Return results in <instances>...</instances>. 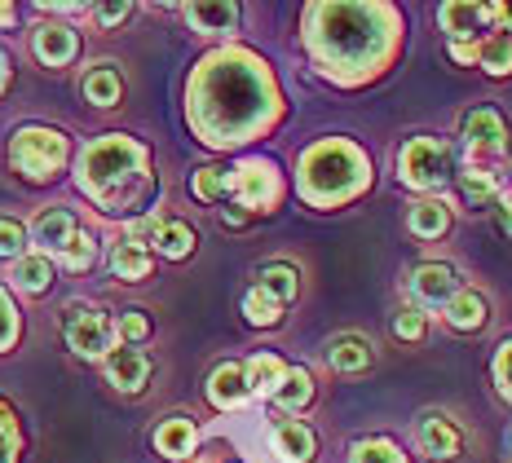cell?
<instances>
[{
	"mask_svg": "<svg viewBox=\"0 0 512 463\" xmlns=\"http://www.w3.org/2000/svg\"><path fill=\"white\" fill-rule=\"evenodd\" d=\"M455 292H460V274H455V265L429 261V265L415 269V296H420L424 305H451Z\"/></svg>",
	"mask_w": 512,
	"mask_h": 463,
	"instance_id": "obj_12",
	"label": "cell"
},
{
	"mask_svg": "<svg viewBox=\"0 0 512 463\" xmlns=\"http://www.w3.org/2000/svg\"><path fill=\"white\" fill-rule=\"evenodd\" d=\"M504 225H508V230H512V203H508V208H504Z\"/></svg>",
	"mask_w": 512,
	"mask_h": 463,
	"instance_id": "obj_44",
	"label": "cell"
},
{
	"mask_svg": "<svg viewBox=\"0 0 512 463\" xmlns=\"http://www.w3.org/2000/svg\"><path fill=\"white\" fill-rule=\"evenodd\" d=\"M349 459H354V463H407V459H402V450L393 446V441H384V437L358 441L354 455H349Z\"/></svg>",
	"mask_w": 512,
	"mask_h": 463,
	"instance_id": "obj_33",
	"label": "cell"
},
{
	"mask_svg": "<svg viewBox=\"0 0 512 463\" xmlns=\"http://www.w3.org/2000/svg\"><path fill=\"white\" fill-rule=\"evenodd\" d=\"M195 195L204 203H217L230 195V172L226 168H199L195 172Z\"/></svg>",
	"mask_w": 512,
	"mask_h": 463,
	"instance_id": "obj_32",
	"label": "cell"
},
{
	"mask_svg": "<svg viewBox=\"0 0 512 463\" xmlns=\"http://www.w3.org/2000/svg\"><path fill=\"white\" fill-rule=\"evenodd\" d=\"M451 230V212L442 208V203H415L411 208V234H420V239H437V234Z\"/></svg>",
	"mask_w": 512,
	"mask_h": 463,
	"instance_id": "obj_27",
	"label": "cell"
},
{
	"mask_svg": "<svg viewBox=\"0 0 512 463\" xmlns=\"http://www.w3.org/2000/svg\"><path fill=\"white\" fill-rule=\"evenodd\" d=\"M287 366L279 358H270V353H261V358L248 362V371H243V380H248V393H274L283 384Z\"/></svg>",
	"mask_w": 512,
	"mask_h": 463,
	"instance_id": "obj_24",
	"label": "cell"
},
{
	"mask_svg": "<svg viewBox=\"0 0 512 463\" xmlns=\"http://www.w3.org/2000/svg\"><path fill=\"white\" fill-rule=\"evenodd\" d=\"M93 256H98V243H93V234H71V243L62 247V265L67 269H89Z\"/></svg>",
	"mask_w": 512,
	"mask_h": 463,
	"instance_id": "obj_34",
	"label": "cell"
},
{
	"mask_svg": "<svg viewBox=\"0 0 512 463\" xmlns=\"http://www.w3.org/2000/svg\"><path fill=\"white\" fill-rule=\"evenodd\" d=\"M9 159H14V168L23 172L27 181H49L53 172L67 164V137L58 133V128H18L14 133V146H9Z\"/></svg>",
	"mask_w": 512,
	"mask_h": 463,
	"instance_id": "obj_5",
	"label": "cell"
},
{
	"mask_svg": "<svg viewBox=\"0 0 512 463\" xmlns=\"http://www.w3.org/2000/svg\"><path fill=\"white\" fill-rule=\"evenodd\" d=\"M398 18L384 5H314L309 9V49L318 67L336 80L376 75L393 58Z\"/></svg>",
	"mask_w": 512,
	"mask_h": 463,
	"instance_id": "obj_2",
	"label": "cell"
},
{
	"mask_svg": "<svg viewBox=\"0 0 512 463\" xmlns=\"http://www.w3.org/2000/svg\"><path fill=\"white\" fill-rule=\"evenodd\" d=\"M477 49H482V45H468V40H455V45H451V58H455V62H477Z\"/></svg>",
	"mask_w": 512,
	"mask_h": 463,
	"instance_id": "obj_42",
	"label": "cell"
},
{
	"mask_svg": "<svg viewBox=\"0 0 512 463\" xmlns=\"http://www.w3.org/2000/svg\"><path fill=\"white\" fill-rule=\"evenodd\" d=\"M270 446L283 463H309L314 459V433L296 419H274V433H270Z\"/></svg>",
	"mask_w": 512,
	"mask_h": 463,
	"instance_id": "obj_13",
	"label": "cell"
},
{
	"mask_svg": "<svg viewBox=\"0 0 512 463\" xmlns=\"http://www.w3.org/2000/svg\"><path fill=\"white\" fill-rule=\"evenodd\" d=\"M460 190H464V199H473V203H490V199H495V177L482 172V168H468L464 181H460Z\"/></svg>",
	"mask_w": 512,
	"mask_h": 463,
	"instance_id": "obj_35",
	"label": "cell"
},
{
	"mask_svg": "<svg viewBox=\"0 0 512 463\" xmlns=\"http://www.w3.org/2000/svg\"><path fill=\"white\" fill-rule=\"evenodd\" d=\"M208 397H212V406H221V411H234V406H243L248 402V380H243V366H217L212 371V380H208Z\"/></svg>",
	"mask_w": 512,
	"mask_h": 463,
	"instance_id": "obj_15",
	"label": "cell"
},
{
	"mask_svg": "<svg viewBox=\"0 0 512 463\" xmlns=\"http://www.w3.org/2000/svg\"><path fill=\"white\" fill-rule=\"evenodd\" d=\"M18 336V314H14V305H9V296L0 292V349H9Z\"/></svg>",
	"mask_w": 512,
	"mask_h": 463,
	"instance_id": "obj_39",
	"label": "cell"
},
{
	"mask_svg": "<svg viewBox=\"0 0 512 463\" xmlns=\"http://www.w3.org/2000/svg\"><path fill=\"white\" fill-rule=\"evenodd\" d=\"M23 243H27L23 225H18V221H0V256H18V252H23Z\"/></svg>",
	"mask_w": 512,
	"mask_h": 463,
	"instance_id": "obj_38",
	"label": "cell"
},
{
	"mask_svg": "<svg viewBox=\"0 0 512 463\" xmlns=\"http://www.w3.org/2000/svg\"><path fill=\"white\" fill-rule=\"evenodd\" d=\"M477 62L490 75H512V40L508 36H490L482 49H477Z\"/></svg>",
	"mask_w": 512,
	"mask_h": 463,
	"instance_id": "obj_30",
	"label": "cell"
},
{
	"mask_svg": "<svg viewBox=\"0 0 512 463\" xmlns=\"http://www.w3.org/2000/svg\"><path fill=\"white\" fill-rule=\"evenodd\" d=\"M186 18L199 31H230L234 18H239V9H234V5H190Z\"/></svg>",
	"mask_w": 512,
	"mask_h": 463,
	"instance_id": "obj_29",
	"label": "cell"
},
{
	"mask_svg": "<svg viewBox=\"0 0 512 463\" xmlns=\"http://www.w3.org/2000/svg\"><path fill=\"white\" fill-rule=\"evenodd\" d=\"M93 14H98V23H102V27H115V23H124V18L133 14V5H98Z\"/></svg>",
	"mask_w": 512,
	"mask_h": 463,
	"instance_id": "obj_41",
	"label": "cell"
},
{
	"mask_svg": "<svg viewBox=\"0 0 512 463\" xmlns=\"http://www.w3.org/2000/svg\"><path fill=\"white\" fill-rule=\"evenodd\" d=\"M164 256H173V261H181V256L195 252V230H190L186 221H159L155 239H151Z\"/></svg>",
	"mask_w": 512,
	"mask_h": 463,
	"instance_id": "obj_23",
	"label": "cell"
},
{
	"mask_svg": "<svg viewBox=\"0 0 512 463\" xmlns=\"http://www.w3.org/2000/svg\"><path fill=\"white\" fill-rule=\"evenodd\" d=\"M309 397H314V380H309V371H287L283 384L274 389V402H279L283 411H301V406H309Z\"/></svg>",
	"mask_w": 512,
	"mask_h": 463,
	"instance_id": "obj_26",
	"label": "cell"
},
{
	"mask_svg": "<svg viewBox=\"0 0 512 463\" xmlns=\"http://www.w3.org/2000/svg\"><path fill=\"white\" fill-rule=\"evenodd\" d=\"M464 137L473 150H490V155L508 150V124H504V115L490 111V106H477V111L464 115Z\"/></svg>",
	"mask_w": 512,
	"mask_h": 463,
	"instance_id": "obj_11",
	"label": "cell"
},
{
	"mask_svg": "<svg viewBox=\"0 0 512 463\" xmlns=\"http://www.w3.org/2000/svg\"><path fill=\"white\" fill-rule=\"evenodd\" d=\"M446 322H451L455 331H482L486 322H490V305H486V296L482 292H455V300L446 305Z\"/></svg>",
	"mask_w": 512,
	"mask_h": 463,
	"instance_id": "obj_16",
	"label": "cell"
},
{
	"mask_svg": "<svg viewBox=\"0 0 512 463\" xmlns=\"http://www.w3.org/2000/svg\"><path fill=\"white\" fill-rule=\"evenodd\" d=\"M106 375H111L115 389L137 393V389H146V380H151V358H146L142 349H133V344H120V349L106 353Z\"/></svg>",
	"mask_w": 512,
	"mask_h": 463,
	"instance_id": "obj_9",
	"label": "cell"
},
{
	"mask_svg": "<svg viewBox=\"0 0 512 463\" xmlns=\"http://www.w3.org/2000/svg\"><path fill=\"white\" fill-rule=\"evenodd\" d=\"M146 172V150L133 142V137H102L84 150L80 159V186L89 190L93 199L115 203L128 195L137 177Z\"/></svg>",
	"mask_w": 512,
	"mask_h": 463,
	"instance_id": "obj_4",
	"label": "cell"
},
{
	"mask_svg": "<svg viewBox=\"0 0 512 463\" xmlns=\"http://www.w3.org/2000/svg\"><path fill=\"white\" fill-rule=\"evenodd\" d=\"M243 314H248V322H256V327H274L279 314H283V305L274 296H265L261 287H252L248 300H243Z\"/></svg>",
	"mask_w": 512,
	"mask_h": 463,
	"instance_id": "obj_31",
	"label": "cell"
},
{
	"mask_svg": "<svg viewBox=\"0 0 512 463\" xmlns=\"http://www.w3.org/2000/svg\"><path fill=\"white\" fill-rule=\"evenodd\" d=\"M256 287H261L265 296H274L279 305H287V300H296V269L292 265H265Z\"/></svg>",
	"mask_w": 512,
	"mask_h": 463,
	"instance_id": "obj_28",
	"label": "cell"
},
{
	"mask_svg": "<svg viewBox=\"0 0 512 463\" xmlns=\"http://www.w3.org/2000/svg\"><path fill=\"white\" fill-rule=\"evenodd\" d=\"M111 269H115V278H124V283H142V278L151 274V252L124 239V243H115V252H111Z\"/></svg>",
	"mask_w": 512,
	"mask_h": 463,
	"instance_id": "obj_21",
	"label": "cell"
},
{
	"mask_svg": "<svg viewBox=\"0 0 512 463\" xmlns=\"http://www.w3.org/2000/svg\"><path fill=\"white\" fill-rule=\"evenodd\" d=\"M53 283V265H49V256L45 252H36V256H18L14 261V287H23V292H45V287Z\"/></svg>",
	"mask_w": 512,
	"mask_h": 463,
	"instance_id": "obj_22",
	"label": "cell"
},
{
	"mask_svg": "<svg viewBox=\"0 0 512 463\" xmlns=\"http://www.w3.org/2000/svg\"><path fill=\"white\" fill-rule=\"evenodd\" d=\"M495 384H499V393L512 402V340L499 344V353H495Z\"/></svg>",
	"mask_w": 512,
	"mask_h": 463,
	"instance_id": "obj_37",
	"label": "cell"
},
{
	"mask_svg": "<svg viewBox=\"0 0 512 463\" xmlns=\"http://www.w3.org/2000/svg\"><path fill=\"white\" fill-rule=\"evenodd\" d=\"M274 84L265 67L248 53H217L195 75L190 89V120L212 146L248 142L274 120Z\"/></svg>",
	"mask_w": 512,
	"mask_h": 463,
	"instance_id": "obj_1",
	"label": "cell"
},
{
	"mask_svg": "<svg viewBox=\"0 0 512 463\" xmlns=\"http://www.w3.org/2000/svg\"><path fill=\"white\" fill-rule=\"evenodd\" d=\"M362 186H371V159L349 142H318L301 159V195L318 208L354 199Z\"/></svg>",
	"mask_w": 512,
	"mask_h": 463,
	"instance_id": "obj_3",
	"label": "cell"
},
{
	"mask_svg": "<svg viewBox=\"0 0 512 463\" xmlns=\"http://www.w3.org/2000/svg\"><path fill=\"white\" fill-rule=\"evenodd\" d=\"M62 336H67V344L80 353V358H102L106 349H111V322H106L98 309L89 305H71L67 318H62Z\"/></svg>",
	"mask_w": 512,
	"mask_h": 463,
	"instance_id": "obj_7",
	"label": "cell"
},
{
	"mask_svg": "<svg viewBox=\"0 0 512 463\" xmlns=\"http://www.w3.org/2000/svg\"><path fill=\"white\" fill-rule=\"evenodd\" d=\"M146 331H151V322L137 314V309H128V314L120 318V336L124 340H146Z\"/></svg>",
	"mask_w": 512,
	"mask_h": 463,
	"instance_id": "obj_40",
	"label": "cell"
},
{
	"mask_svg": "<svg viewBox=\"0 0 512 463\" xmlns=\"http://www.w3.org/2000/svg\"><path fill=\"white\" fill-rule=\"evenodd\" d=\"M499 18H508V5H442V27L451 40H468L473 31L499 23Z\"/></svg>",
	"mask_w": 512,
	"mask_h": 463,
	"instance_id": "obj_10",
	"label": "cell"
},
{
	"mask_svg": "<svg viewBox=\"0 0 512 463\" xmlns=\"http://www.w3.org/2000/svg\"><path fill=\"white\" fill-rule=\"evenodd\" d=\"M36 58L49 62V67L71 62V58H76V31H71V27H40L36 31Z\"/></svg>",
	"mask_w": 512,
	"mask_h": 463,
	"instance_id": "obj_17",
	"label": "cell"
},
{
	"mask_svg": "<svg viewBox=\"0 0 512 463\" xmlns=\"http://www.w3.org/2000/svg\"><path fill=\"white\" fill-rule=\"evenodd\" d=\"M398 168H402V181H407V186L433 190L451 177V150L437 142V137H415V142L402 146Z\"/></svg>",
	"mask_w": 512,
	"mask_h": 463,
	"instance_id": "obj_6",
	"label": "cell"
},
{
	"mask_svg": "<svg viewBox=\"0 0 512 463\" xmlns=\"http://www.w3.org/2000/svg\"><path fill=\"white\" fill-rule=\"evenodd\" d=\"M327 362H332L336 371H345V375L367 371V366H371V344L362 336H336L332 349H327Z\"/></svg>",
	"mask_w": 512,
	"mask_h": 463,
	"instance_id": "obj_19",
	"label": "cell"
},
{
	"mask_svg": "<svg viewBox=\"0 0 512 463\" xmlns=\"http://www.w3.org/2000/svg\"><path fill=\"white\" fill-rule=\"evenodd\" d=\"M155 446H159V455L164 459H186L190 450H195V424H190L186 415L168 419V424H159Z\"/></svg>",
	"mask_w": 512,
	"mask_h": 463,
	"instance_id": "obj_18",
	"label": "cell"
},
{
	"mask_svg": "<svg viewBox=\"0 0 512 463\" xmlns=\"http://www.w3.org/2000/svg\"><path fill=\"white\" fill-rule=\"evenodd\" d=\"M120 93H124V84L111 67H93L89 75H84V98H89L93 106H115Z\"/></svg>",
	"mask_w": 512,
	"mask_h": 463,
	"instance_id": "obj_25",
	"label": "cell"
},
{
	"mask_svg": "<svg viewBox=\"0 0 512 463\" xmlns=\"http://www.w3.org/2000/svg\"><path fill=\"white\" fill-rule=\"evenodd\" d=\"M0 23H14V5H0Z\"/></svg>",
	"mask_w": 512,
	"mask_h": 463,
	"instance_id": "obj_43",
	"label": "cell"
},
{
	"mask_svg": "<svg viewBox=\"0 0 512 463\" xmlns=\"http://www.w3.org/2000/svg\"><path fill=\"white\" fill-rule=\"evenodd\" d=\"M0 84H5V53H0Z\"/></svg>",
	"mask_w": 512,
	"mask_h": 463,
	"instance_id": "obj_45",
	"label": "cell"
},
{
	"mask_svg": "<svg viewBox=\"0 0 512 463\" xmlns=\"http://www.w3.org/2000/svg\"><path fill=\"white\" fill-rule=\"evenodd\" d=\"M71 234H76V217H71L67 208H49L45 217H36V243L40 247L62 252V247L71 243Z\"/></svg>",
	"mask_w": 512,
	"mask_h": 463,
	"instance_id": "obj_20",
	"label": "cell"
},
{
	"mask_svg": "<svg viewBox=\"0 0 512 463\" xmlns=\"http://www.w3.org/2000/svg\"><path fill=\"white\" fill-rule=\"evenodd\" d=\"M420 446H424V455H433V459H455L464 446V433L446 415H424L420 419Z\"/></svg>",
	"mask_w": 512,
	"mask_h": 463,
	"instance_id": "obj_14",
	"label": "cell"
},
{
	"mask_svg": "<svg viewBox=\"0 0 512 463\" xmlns=\"http://www.w3.org/2000/svg\"><path fill=\"white\" fill-rule=\"evenodd\" d=\"M230 195L243 203V208L261 212L279 199V177H274L270 164H243L230 172Z\"/></svg>",
	"mask_w": 512,
	"mask_h": 463,
	"instance_id": "obj_8",
	"label": "cell"
},
{
	"mask_svg": "<svg viewBox=\"0 0 512 463\" xmlns=\"http://www.w3.org/2000/svg\"><path fill=\"white\" fill-rule=\"evenodd\" d=\"M508 18H512V14H508Z\"/></svg>",
	"mask_w": 512,
	"mask_h": 463,
	"instance_id": "obj_46",
	"label": "cell"
},
{
	"mask_svg": "<svg viewBox=\"0 0 512 463\" xmlns=\"http://www.w3.org/2000/svg\"><path fill=\"white\" fill-rule=\"evenodd\" d=\"M424 331H429V322H424V314L415 305H407V309H398V318H393V336L398 340H424Z\"/></svg>",
	"mask_w": 512,
	"mask_h": 463,
	"instance_id": "obj_36",
	"label": "cell"
}]
</instances>
